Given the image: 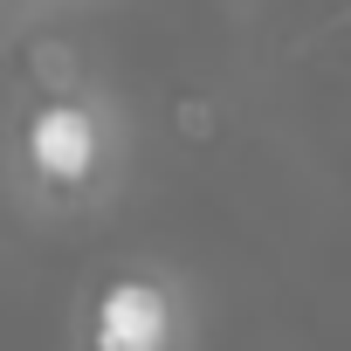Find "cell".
Segmentation results:
<instances>
[{
    "label": "cell",
    "mask_w": 351,
    "mask_h": 351,
    "mask_svg": "<svg viewBox=\"0 0 351 351\" xmlns=\"http://www.w3.org/2000/svg\"><path fill=\"white\" fill-rule=\"evenodd\" d=\"M28 158H35V172H42L49 186L90 180V165H97V124H90V110H76V104H42L35 124H28Z\"/></svg>",
    "instance_id": "cell-1"
},
{
    "label": "cell",
    "mask_w": 351,
    "mask_h": 351,
    "mask_svg": "<svg viewBox=\"0 0 351 351\" xmlns=\"http://www.w3.org/2000/svg\"><path fill=\"white\" fill-rule=\"evenodd\" d=\"M172 303L152 282H110L97 303V351H165Z\"/></svg>",
    "instance_id": "cell-2"
}]
</instances>
